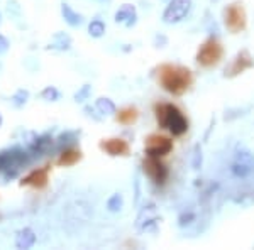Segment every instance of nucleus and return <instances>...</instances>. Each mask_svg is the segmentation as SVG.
Segmentation results:
<instances>
[{"mask_svg": "<svg viewBox=\"0 0 254 250\" xmlns=\"http://www.w3.org/2000/svg\"><path fill=\"white\" fill-rule=\"evenodd\" d=\"M90 95H92V85H88V83H86V85H83L82 88L73 95V98H75V102H77V103H85L90 98Z\"/></svg>", "mask_w": 254, "mask_h": 250, "instance_id": "nucleus-27", "label": "nucleus"}, {"mask_svg": "<svg viewBox=\"0 0 254 250\" xmlns=\"http://www.w3.org/2000/svg\"><path fill=\"white\" fill-rule=\"evenodd\" d=\"M59 10H61L63 21L68 24L70 27H80L82 24L85 22V17H83V14H80L78 10H75L73 7L70 5V3L63 2L61 7H59Z\"/></svg>", "mask_w": 254, "mask_h": 250, "instance_id": "nucleus-16", "label": "nucleus"}, {"mask_svg": "<svg viewBox=\"0 0 254 250\" xmlns=\"http://www.w3.org/2000/svg\"><path fill=\"white\" fill-rule=\"evenodd\" d=\"M83 159V152L80 147H66L63 150H59V156L56 159V164L61 166V168H71V166H77L78 162Z\"/></svg>", "mask_w": 254, "mask_h": 250, "instance_id": "nucleus-15", "label": "nucleus"}, {"mask_svg": "<svg viewBox=\"0 0 254 250\" xmlns=\"http://www.w3.org/2000/svg\"><path fill=\"white\" fill-rule=\"evenodd\" d=\"M105 206H107V210H109L110 213H119L122 208H124V196H122L121 193L110 194Z\"/></svg>", "mask_w": 254, "mask_h": 250, "instance_id": "nucleus-23", "label": "nucleus"}, {"mask_svg": "<svg viewBox=\"0 0 254 250\" xmlns=\"http://www.w3.org/2000/svg\"><path fill=\"white\" fill-rule=\"evenodd\" d=\"M105 31H107V26L100 17H95L90 21V24H88V36L90 37H93V39L104 37Z\"/></svg>", "mask_w": 254, "mask_h": 250, "instance_id": "nucleus-22", "label": "nucleus"}, {"mask_svg": "<svg viewBox=\"0 0 254 250\" xmlns=\"http://www.w3.org/2000/svg\"><path fill=\"white\" fill-rule=\"evenodd\" d=\"M166 44H168V37L163 34H156L154 36V46L156 47H165Z\"/></svg>", "mask_w": 254, "mask_h": 250, "instance_id": "nucleus-32", "label": "nucleus"}, {"mask_svg": "<svg viewBox=\"0 0 254 250\" xmlns=\"http://www.w3.org/2000/svg\"><path fill=\"white\" fill-rule=\"evenodd\" d=\"M47 181H49V168H38V169H33L27 176H24L19 184L22 186H31V188H36V189H42L46 188Z\"/></svg>", "mask_w": 254, "mask_h": 250, "instance_id": "nucleus-12", "label": "nucleus"}, {"mask_svg": "<svg viewBox=\"0 0 254 250\" xmlns=\"http://www.w3.org/2000/svg\"><path fill=\"white\" fill-rule=\"evenodd\" d=\"M33 161V154L29 150H24L19 145H14V147L3 149L0 150V173L3 174L5 181L14 179L21 174V171L26 168V166L31 164Z\"/></svg>", "mask_w": 254, "mask_h": 250, "instance_id": "nucleus-3", "label": "nucleus"}, {"mask_svg": "<svg viewBox=\"0 0 254 250\" xmlns=\"http://www.w3.org/2000/svg\"><path fill=\"white\" fill-rule=\"evenodd\" d=\"M98 149L110 157H127L130 154V144L122 137L102 139L98 142Z\"/></svg>", "mask_w": 254, "mask_h": 250, "instance_id": "nucleus-11", "label": "nucleus"}, {"mask_svg": "<svg viewBox=\"0 0 254 250\" xmlns=\"http://www.w3.org/2000/svg\"><path fill=\"white\" fill-rule=\"evenodd\" d=\"M224 56H225L224 44L219 41L217 36H210V37H207L198 46L195 53V63L204 70H212L220 65Z\"/></svg>", "mask_w": 254, "mask_h": 250, "instance_id": "nucleus-4", "label": "nucleus"}, {"mask_svg": "<svg viewBox=\"0 0 254 250\" xmlns=\"http://www.w3.org/2000/svg\"><path fill=\"white\" fill-rule=\"evenodd\" d=\"M38 237H36V232L29 227H24L22 230H19L17 235H15V249L21 250H27L33 249Z\"/></svg>", "mask_w": 254, "mask_h": 250, "instance_id": "nucleus-17", "label": "nucleus"}, {"mask_svg": "<svg viewBox=\"0 0 254 250\" xmlns=\"http://www.w3.org/2000/svg\"><path fill=\"white\" fill-rule=\"evenodd\" d=\"M174 149V142L171 137L163 134H149L144 141V154L149 157H163L169 156Z\"/></svg>", "mask_w": 254, "mask_h": 250, "instance_id": "nucleus-7", "label": "nucleus"}, {"mask_svg": "<svg viewBox=\"0 0 254 250\" xmlns=\"http://www.w3.org/2000/svg\"><path fill=\"white\" fill-rule=\"evenodd\" d=\"M71 46H73V39H71L66 33H61V31H59V33L53 34V39H51L47 49L58 51V53H65V51L71 49Z\"/></svg>", "mask_w": 254, "mask_h": 250, "instance_id": "nucleus-18", "label": "nucleus"}, {"mask_svg": "<svg viewBox=\"0 0 254 250\" xmlns=\"http://www.w3.org/2000/svg\"><path fill=\"white\" fill-rule=\"evenodd\" d=\"M156 81L171 97H183L195 85V74L186 66L163 63L156 68Z\"/></svg>", "mask_w": 254, "mask_h": 250, "instance_id": "nucleus-1", "label": "nucleus"}, {"mask_svg": "<svg viewBox=\"0 0 254 250\" xmlns=\"http://www.w3.org/2000/svg\"><path fill=\"white\" fill-rule=\"evenodd\" d=\"M254 68V58L253 54L249 53L248 49H241L239 53L236 54L231 63H229L227 66H225V71H224V76L225 78H237L241 76L243 73H246L248 70Z\"/></svg>", "mask_w": 254, "mask_h": 250, "instance_id": "nucleus-10", "label": "nucleus"}, {"mask_svg": "<svg viewBox=\"0 0 254 250\" xmlns=\"http://www.w3.org/2000/svg\"><path fill=\"white\" fill-rule=\"evenodd\" d=\"M154 118L160 129L166 130L171 137H181L188 132L190 120L183 110L171 102H158L154 105Z\"/></svg>", "mask_w": 254, "mask_h": 250, "instance_id": "nucleus-2", "label": "nucleus"}, {"mask_svg": "<svg viewBox=\"0 0 254 250\" xmlns=\"http://www.w3.org/2000/svg\"><path fill=\"white\" fill-rule=\"evenodd\" d=\"M195 221H197V213L195 212H183L180 216H178V225H180L181 228L190 227V225L195 223Z\"/></svg>", "mask_w": 254, "mask_h": 250, "instance_id": "nucleus-28", "label": "nucleus"}, {"mask_svg": "<svg viewBox=\"0 0 254 250\" xmlns=\"http://www.w3.org/2000/svg\"><path fill=\"white\" fill-rule=\"evenodd\" d=\"M41 98L44 102H58L61 98V93L56 86H46L44 90L41 91Z\"/></svg>", "mask_w": 254, "mask_h": 250, "instance_id": "nucleus-25", "label": "nucleus"}, {"mask_svg": "<svg viewBox=\"0 0 254 250\" xmlns=\"http://www.w3.org/2000/svg\"><path fill=\"white\" fill-rule=\"evenodd\" d=\"M9 47H10L9 39H7L2 33H0V56H2V54H5L7 51H9Z\"/></svg>", "mask_w": 254, "mask_h": 250, "instance_id": "nucleus-31", "label": "nucleus"}, {"mask_svg": "<svg viewBox=\"0 0 254 250\" xmlns=\"http://www.w3.org/2000/svg\"><path fill=\"white\" fill-rule=\"evenodd\" d=\"M0 220H2V215H0Z\"/></svg>", "mask_w": 254, "mask_h": 250, "instance_id": "nucleus-36", "label": "nucleus"}, {"mask_svg": "<svg viewBox=\"0 0 254 250\" xmlns=\"http://www.w3.org/2000/svg\"><path fill=\"white\" fill-rule=\"evenodd\" d=\"M231 173L237 179H248L254 174V154L248 149H241L234 154V159L231 162Z\"/></svg>", "mask_w": 254, "mask_h": 250, "instance_id": "nucleus-8", "label": "nucleus"}, {"mask_svg": "<svg viewBox=\"0 0 254 250\" xmlns=\"http://www.w3.org/2000/svg\"><path fill=\"white\" fill-rule=\"evenodd\" d=\"M114 21L117 24H124L126 27H134L137 24V10L132 3H122L114 14Z\"/></svg>", "mask_w": 254, "mask_h": 250, "instance_id": "nucleus-14", "label": "nucleus"}, {"mask_svg": "<svg viewBox=\"0 0 254 250\" xmlns=\"http://www.w3.org/2000/svg\"><path fill=\"white\" fill-rule=\"evenodd\" d=\"M95 108L100 112V115H104V117L116 115L117 112L116 103H114V100H110L109 97H98L97 100H95Z\"/></svg>", "mask_w": 254, "mask_h": 250, "instance_id": "nucleus-21", "label": "nucleus"}, {"mask_svg": "<svg viewBox=\"0 0 254 250\" xmlns=\"http://www.w3.org/2000/svg\"><path fill=\"white\" fill-rule=\"evenodd\" d=\"M116 120L121 125L130 127L139 120V110L132 105H127L124 108H121L119 112H116Z\"/></svg>", "mask_w": 254, "mask_h": 250, "instance_id": "nucleus-19", "label": "nucleus"}, {"mask_svg": "<svg viewBox=\"0 0 254 250\" xmlns=\"http://www.w3.org/2000/svg\"><path fill=\"white\" fill-rule=\"evenodd\" d=\"M29 97H31L29 90L19 88L14 95H12L10 102H12V105H14L15 108H22V107H26V105H27V102H29Z\"/></svg>", "mask_w": 254, "mask_h": 250, "instance_id": "nucleus-24", "label": "nucleus"}, {"mask_svg": "<svg viewBox=\"0 0 254 250\" xmlns=\"http://www.w3.org/2000/svg\"><path fill=\"white\" fill-rule=\"evenodd\" d=\"M0 26H2V12H0Z\"/></svg>", "mask_w": 254, "mask_h": 250, "instance_id": "nucleus-35", "label": "nucleus"}, {"mask_svg": "<svg viewBox=\"0 0 254 250\" xmlns=\"http://www.w3.org/2000/svg\"><path fill=\"white\" fill-rule=\"evenodd\" d=\"M142 173L148 176V179L156 186H166V182L169 181V168L168 164H165L160 157H149L146 156L141 162Z\"/></svg>", "mask_w": 254, "mask_h": 250, "instance_id": "nucleus-6", "label": "nucleus"}, {"mask_svg": "<svg viewBox=\"0 0 254 250\" xmlns=\"http://www.w3.org/2000/svg\"><path fill=\"white\" fill-rule=\"evenodd\" d=\"M156 221L158 220H146L144 227H142V232H151V230H156Z\"/></svg>", "mask_w": 254, "mask_h": 250, "instance_id": "nucleus-33", "label": "nucleus"}, {"mask_svg": "<svg viewBox=\"0 0 254 250\" xmlns=\"http://www.w3.org/2000/svg\"><path fill=\"white\" fill-rule=\"evenodd\" d=\"M193 156H192V168L198 171L202 168V162H204V156H202V147L200 144H197L195 147H193Z\"/></svg>", "mask_w": 254, "mask_h": 250, "instance_id": "nucleus-29", "label": "nucleus"}, {"mask_svg": "<svg viewBox=\"0 0 254 250\" xmlns=\"http://www.w3.org/2000/svg\"><path fill=\"white\" fill-rule=\"evenodd\" d=\"M7 14L10 15L12 19H21L22 17V7L19 5L17 0H7Z\"/></svg>", "mask_w": 254, "mask_h": 250, "instance_id": "nucleus-26", "label": "nucleus"}, {"mask_svg": "<svg viewBox=\"0 0 254 250\" xmlns=\"http://www.w3.org/2000/svg\"><path fill=\"white\" fill-rule=\"evenodd\" d=\"M192 0H168L165 12H163V22L165 24H178L185 21L186 15L192 10Z\"/></svg>", "mask_w": 254, "mask_h": 250, "instance_id": "nucleus-9", "label": "nucleus"}, {"mask_svg": "<svg viewBox=\"0 0 254 250\" xmlns=\"http://www.w3.org/2000/svg\"><path fill=\"white\" fill-rule=\"evenodd\" d=\"M54 139L51 134H41V136H36L33 141L29 142V152L33 156H44V154L49 152L54 145Z\"/></svg>", "mask_w": 254, "mask_h": 250, "instance_id": "nucleus-13", "label": "nucleus"}, {"mask_svg": "<svg viewBox=\"0 0 254 250\" xmlns=\"http://www.w3.org/2000/svg\"><path fill=\"white\" fill-rule=\"evenodd\" d=\"M222 22L231 34L244 33L248 29V12H246L244 3L236 0V2L225 5L224 10H222Z\"/></svg>", "mask_w": 254, "mask_h": 250, "instance_id": "nucleus-5", "label": "nucleus"}, {"mask_svg": "<svg viewBox=\"0 0 254 250\" xmlns=\"http://www.w3.org/2000/svg\"><path fill=\"white\" fill-rule=\"evenodd\" d=\"M2 124H3V117H2V113H0V127H2Z\"/></svg>", "mask_w": 254, "mask_h": 250, "instance_id": "nucleus-34", "label": "nucleus"}, {"mask_svg": "<svg viewBox=\"0 0 254 250\" xmlns=\"http://www.w3.org/2000/svg\"><path fill=\"white\" fill-rule=\"evenodd\" d=\"M78 137H80V132L78 130H66V132L59 134V137L56 139V147L58 150H63L66 147H71V145L77 144Z\"/></svg>", "mask_w": 254, "mask_h": 250, "instance_id": "nucleus-20", "label": "nucleus"}, {"mask_svg": "<svg viewBox=\"0 0 254 250\" xmlns=\"http://www.w3.org/2000/svg\"><path fill=\"white\" fill-rule=\"evenodd\" d=\"M85 112H86V115H88V117H93V120H97V122H100L102 118H104V115H97V113H100V112H98V110L95 108V105L93 107L86 105L85 107Z\"/></svg>", "mask_w": 254, "mask_h": 250, "instance_id": "nucleus-30", "label": "nucleus"}]
</instances>
